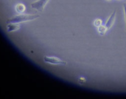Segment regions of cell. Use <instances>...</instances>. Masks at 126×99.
<instances>
[{"label":"cell","instance_id":"4","mask_svg":"<svg viewBox=\"0 0 126 99\" xmlns=\"http://www.w3.org/2000/svg\"><path fill=\"white\" fill-rule=\"evenodd\" d=\"M116 14H117V10H114L111 16H109V18L108 19V20L106 22V27H107L108 30H109L110 28H111V27L114 25V21H115V18H116Z\"/></svg>","mask_w":126,"mask_h":99},{"label":"cell","instance_id":"7","mask_svg":"<svg viewBox=\"0 0 126 99\" xmlns=\"http://www.w3.org/2000/svg\"><path fill=\"white\" fill-rule=\"evenodd\" d=\"M97 30H98V33L101 35V36H103L105 35V33H106V31L108 30L107 27H106V25H100V27H97Z\"/></svg>","mask_w":126,"mask_h":99},{"label":"cell","instance_id":"5","mask_svg":"<svg viewBox=\"0 0 126 99\" xmlns=\"http://www.w3.org/2000/svg\"><path fill=\"white\" fill-rule=\"evenodd\" d=\"M20 24L19 23H7V31L8 33H11V32H14V31H17L20 29Z\"/></svg>","mask_w":126,"mask_h":99},{"label":"cell","instance_id":"9","mask_svg":"<svg viewBox=\"0 0 126 99\" xmlns=\"http://www.w3.org/2000/svg\"><path fill=\"white\" fill-rule=\"evenodd\" d=\"M123 8H124V13H125V19H126V1L123 4Z\"/></svg>","mask_w":126,"mask_h":99},{"label":"cell","instance_id":"10","mask_svg":"<svg viewBox=\"0 0 126 99\" xmlns=\"http://www.w3.org/2000/svg\"><path fill=\"white\" fill-rule=\"evenodd\" d=\"M79 81L80 83H86V79L84 78H80V79H79Z\"/></svg>","mask_w":126,"mask_h":99},{"label":"cell","instance_id":"1","mask_svg":"<svg viewBox=\"0 0 126 99\" xmlns=\"http://www.w3.org/2000/svg\"><path fill=\"white\" fill-rule=\"evenodd\" d=\"M39 15H29V14H19L16 15L7 20V23H21L35 20L39 18Z\"/></svg>","mask_w":126,"mask_h":99},{"label":"cell","instance_id":"2","mask_svg":"<svg viewBox=\"0 0 126 99\" xmlns=\"http://www.w3.org/2000/svg\"><path fill=\"white\" fill-rule=\"evenodd\" d=\"M44 61L47 64H58V65H67V62L65 61H63L57 57H49V56H44Z\"/></svg>","mask_w":126,"mask_h":99},{"label":"cell","instance_id":"6","mask_svg":"<svg viewBox=\"0 0 126 99\" xmlns=\"http://www.w3.org/2000/svg\"><path fill=\"white\" fill-rule=\"evenodd\" d=\"M25 10H26V7L23 4H17L15 7V10L16 11V13L19 14L23 13L25 11Z\"/></svg>","mask_w":126,"mask_h":99},{"label":"cell","instance_id":"3","mask_svg":"<svg viewBox=\"0 0 126 99\" xmlns=\"http://www.w3.org/2000/svg\"><path fill=\"white\" fill-rule=\"evenodd\" d=\"M49 0H37L31 3V7L32 9L37 10L39 12L44 11L47 4Z\"/></svg>","mask_w":126,"mask_h":99},{"label":"cell","instance_id":"8","mask_svg":"<svg viewBox=\"0 0 126 99\" xmlns=\"http://www.w3.org/2000/svg\"><path fill=\"white\" fill-rule=\"evenodd\" d=\"M102 20L100 19H95L94 20V25L96 27H100V25H102Z\"/></svg>","mask_w":126,"mask_h":99}]
</instances>
